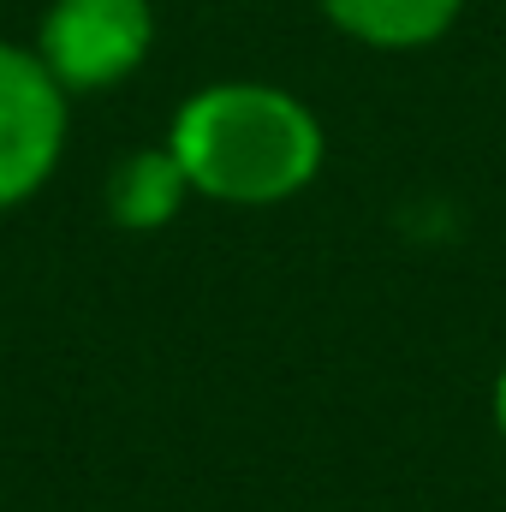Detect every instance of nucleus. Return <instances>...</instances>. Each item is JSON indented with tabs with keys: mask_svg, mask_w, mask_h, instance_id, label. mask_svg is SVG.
Segmentation results:
<instances>
[{
	"mask_svg": "<svg viewBox=\"0 0 506 512\" xmlns=\"http://www.w3.org/2000/svg\"><path fill=\"white\" fill-rule=\"evenodd\" d=\"M173 161L191 179V197L268 209L298 197L322 173V120L280 84H209L197 90L167 131Z\"/></svg>",
	"mask_w": 506,
	"mask_h": 512,
	"instance_id": "nucleus-1",
	"label": "nucleus"
},
{
	"mask_svg": "<svg viewBox=\"0 0 506 512\" xmlns=\"http://www.w3.org/2000/svg\"><path fill=\"white\" fill-rule=\"evenodd\" d=\"M155 48L149 0H54L36 36L42 66L66 96H96L126 84Z\"/></svg>",
	"mask_w": 506,
	"mask_h": 512,
	"instance_id": "nucleus-2",
	"label": "nucleus"
},
{
	"mask_svg": "<svg viewBox=\"0 0 506 512\" xmlns=\"http://www.w3.org/2000/svg\"><path fill=\"white\" fill-rule=\"evenodd\" d=\"M66 90L36 48L0 42V209L36 197L66 149Z\"/></svg>",
	"mask_w": 506,
	"mask_h": 512,
	"instance_id": "nucleus-3",
	"label": "nucleus"
},
{
	"mask_svg": "<svg viewBox=\"0 0 506 512\" xmlns=\"http://www.w3.org/2000/svg\"><path fill=\"white\" fill-rule=\"evenodd\" d=\"M191 197L185 167L173 161V149H137L126 161H114L108 173V221L120 233H161Z\"/></svg>",
	"mask_w": 506,
	"mask_h": 512,
	"instance_id": "nucleus-4",
	"label": "nucleus"
},
{
	"mask_svg": "<svg viewBox=\"0 0 506 512\" xmlns=\"http://www.w3.org/2000/svg\"><path fill=\"white\" fill-rule=\"evenodd\" d=\"M465 0H322L334 30L370 48H429L435 36L453 30Z\"/></svg>",
	"mask_w": 506,
	"mask_h": 512,
	"instance_id": "nucleus-5",
	"label": "nucleus"
},
{
	"mask_svg": "<svg viewBox=\"0 0 506 512\" xmlns=\"http://www.w3.org/2000/svg\"><path fill=\"white\" fill-rule=\"evenodd\" d=\"M495 423H501V435H506V370H501V382H495Z\"/></svg>",
	"mask_w": 506,
	"mask_h": 512,
	"instance_id": "nucleus-6",
	"label": "nucleus"
}]
</instances>
